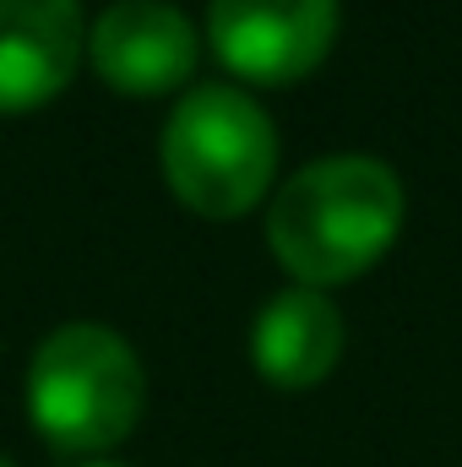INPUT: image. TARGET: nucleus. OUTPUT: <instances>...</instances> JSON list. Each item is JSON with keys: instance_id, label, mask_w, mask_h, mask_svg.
<instances>
[{"instance_id": "1", "label": "nucleus", "mask_w": 462, "mask_h": 467, "mask_svg": "<svg viewBox=\"0 0 462 467\" xmlns=\"http://www.w3.org/2000/svg\"><path fill=\"white\" fill-rule=\"evenodd\" d=\"M403 223V180L370 152H332L283 180L267 207V239L278 261L321 288L370 266Z\"/></svg>"}, {"instance_id": "2", "label": "nucleus", "mask_w": 462, "mask_h": 467, "mask_svg": "<svg viewBox=\"0 0 462 467\" xmlns=\"http://www.w3.org/2000/svg\"><path fill=\"white\" fill-rule=\"evenodd\" d=\"M142 358L104 321L55 327L27 364L33 424L60 451H104L142 419Z\"/></svg>"}, {"instance_id": "3", "label": "nucleus", "mask_w": 462, "mask_h": 467, "mask_svg": "<svg viewBox=\"0 0 462 467\" xmlns=\"http://www.w3.org/2000/svg\"><path fill=\"white\" fill-rule=\"evenodd\" d=\"M278 163L272 115L229 82L191 88L163 119V174L196 213H245Z\"/></svg>"}, {"instance_id": "4", "label": "nucleus", "mask_w": 462, "mask_h": 467, "mask_svg": "<svg viewBox=\"0 0 462 467\" xmlns=\"http://www.w3.org/2000/svg\"><path fill=\"white\" fill-rule=\"evenodd\" d=\"M207 33L239 77L294 82L327 55L338 0H207Z\"/></svg>"}, {"instance_id": "5", "label": "nucleus", "mask_w": 462, "mask_h": 467, "mask_svg": "<svg viewBox=\"0 0 462 467\" xmlns=\"http://www.w3.org/2000/svg\"><path fill=\"white\" fill-rule=\"evenodd\" d=\"M93 66L125 93H163L196 66V27L174 0H115L88 33Z\"/></svg>"}, {"instance_id": "6", "label": "nucleus", "mask_w": 462, "mask_h": 467, "mask_svg": "<svg viewBox=\"0 0 462 467\" xmlns=\"http://www.w3.org/2000/svg\"><path fill=\"white\" fill-rule=\"evenodd\" d=\"M77 0H0V109H33L60 93L82 60Z\"/></svg>"}, {"instance_id": "7", "label": "nucleus", "mask_w": 462, "mask_h": 467, "mask_svg": "<svg viewBox=\"0 0 462 467\" xmlns=\"http://www.w3.org/2000/svg\"><path fill=\"white\" fill-rule=\"evenodd\" d=\"M343 310L310 288V283H294L283 294H272L261 310H256V327H250V353H256V369L278 386H310L321 380L338 353H343Z\"/></svg>"}, {"instance_id": "8", "label": "nucleus", "mask_w": 462, "mask_h": 467, "mask_svg": "<svg viewBox=\"0 0 462 467\" xmlns=\"http://www.w3.org/2000/svg\"><path fill=\"white\" fill-rule=\"evenodd\" d=\"M82 467H120V462H82Z\"/></svg>"}, {"instance_id": "9", "label": "nucleus", "mask_w": 462, "mask_h": 467, "mask_svg": "<svg viewBox=\"0 0 462 467\" xmlns=\"http://www.w3.org/2000/svg\"><path fill=\"white\" fill-rule=\"evenodd\" d=\"M0 467H16V462H5V457H0Z\"/></svg>"}]
</instances>
